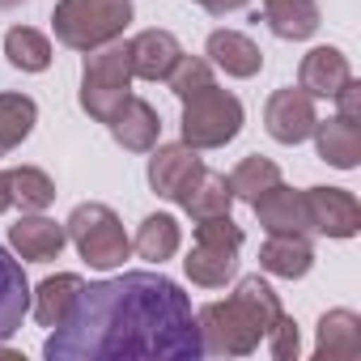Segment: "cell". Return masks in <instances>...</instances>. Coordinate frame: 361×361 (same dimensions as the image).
<instances>
[{"label": "cell", "mask_w": 361, "mask_h": 361, "mask_svg": "<svg viewBox=\"0 0 361 361\" xmlns=\"http://www.w3.org/2000/svg\"><path fill=\"white\" fill-rule=\"evenodd\" d=\"M68 238L77 243V251L94 264V268H119L128 259V234L119 226V217L106 204H81L68 217Z\"/></svg>", "instance_id": "cell-7"}, {"label": "cell", "mask_w": 361, "mask_h": 361, "mask_svg": "<svg viewBox=\"0 0 361 361\" xmlns=\"http://www.w3.org/2000/svg\"><path fill=\"white\" fill-rule=\"evenodd\" d=\"M251 204H255V217H259V226L268 234H306L310 230V221H306V196L302 192H289V188L272 183Z\"/></svg>", "instance_id": "cell-12"}, {"label": "cell", "mask_w": 361, "mask_h": 361, "mask_svg": "<svg viewBox=\"0 0 361 361\" xmlns=\"http://www.w3.org/2000/svg\"><path fill=\"white\" fill-rule=\"evenodd\" d=\"M264 336H268V348H272L276 357H298V323H293L285 310L276 314V323H272Z\"/></svg>", "instance_id": "cell-30"}, {"label": "cell", "mask_w": 361, "mask_h": 361, "mask_svg": "<svg viewBox=\"0 0 361 361\" xmlns=\"http://www.w3.org/2000/svg\"><path fill=\"white\" fill-rule=\"evenodd\" d=\"M264 123H268V132H272V140H281V145H302L310 132H314V98L298 85H289V90H276L272 98H268V111H264Z\"/></svg>", "instance_id": "cell-9"}, {"label": "cell", "mask_w": 361, "mask_h": 361, "mask_svg": "<svg viewBox=\"0 0 361 361\" xmlns=\"http://www.w3.org/2000/svg\"><path fill=\"white\" fill-rule=\"evenodd\" d=\"M306 196V221L327 238H353L361 226V204L344 188H310Z\"/></svg>", "instance_id": "cell-8"}, {"label": "cell", "mask_w": 361, "mask_h": 361, "mask_svg": "<svg viewBox=\"0 0 361 361\" xmlns=\"http://www.w3.org/2000/svg\"><path fill=\"white\" fill-rule=\"evenodd\" d=\"M272 183H281V170H276L268 157H247V161H238V170L230 174V192H234L238 200H255V196H264Z\"/></svg>", "instance_id": "cell-27"}, {"label": "cell", "mask_w": 361, "mask_h": 361, "mask_svg": "<svg viewBox=\"0 0 361 361\" xmlns=\"http://www.w3.org/2000/svg\"><path fill=\"white\" fill-rule=\"evenodd\" d=\"M361 353V319L353 310H331L319 323V357H357Z\"/></svg>", "instance_id": "cell-23"}, {"label": "cell", "mask_w": 361, "mask_h": 361, "mask_svg": "<svg viewBox=\"0 0 361 361\" xmlns=\"http://www.w3.org/2000/svg\"><path fill=\"white\" fill-rule=\"evenodd\" d=\"M264 22L276 39H310L319 30L314 0H264Z\"/></svg>", "instance_id": "cell-20"}, {"label": "cell", "mask_w": 361, "mask_h": 361, "mask_svg": "<svg viewBox=\"0 0 361 361\" xmlns=\"http://www.w3.org/2000/svg\"><path fill=\"white\" fill-rule=\"evenodd\" d=\"M81 289H85L81 276H51V281H43V285H39V302H35L39 323H43V327H60V323L68 319V310L77 306Z\"/></svg>", "instance_id": "cell-22"}, {"label": "cell", "mask_w": 361, "mask_h": 361, "mask_svg": "<svg viewBox=\"0 0 361 361\" xmlns=\"http://www.w3.org/2000/svg\"><path fill=\"white\" fill-rule=\"evenodd\" d=\"M5 51H9V64L22 68V73H43V68L51 64V43H47L39 30H30V26L9 30Z\"/></svg>", "instance_id": "cell-25"}, {"label": "cell", "mask_w": 361, "mask_h": 361, "mask_svg": "<svg viewBox=\"0 0 361 361\" xmlns=\"http://www.w3.org/2000/svg\"><path fill=\"white\" fill-rule=\"evenodd\" d=\"M200 170H204V166H200V157H196L192 145H166V149H157L153 161H149V183H153V192L166 196V200H183Z\"/></svg>", "instance_id": "cell-10"}, {"label": "cell", "mask_w": 361, "mask_h": 361, "mask_svg": "<svg viewBox=\"0 0 361 361\" xmlns=\"http://www.w3.org/2000/svg\"><path fill=\"white\" fill-rule=\"evenodd\" d=\"M68 243V230L47 221V217H26L13 226V247L22 251V259H35V264H47L64 251Z\"/></svg>", "instance_id": "cell-19"}, {"label": "cell", "mask_w": 361, "mask_h": 361, "mask_svg": "<svg viewBox=\"0 0 361 361\" xmlns=\"http://www.w3.org/2000/svg\"><path fill=\"white\" fill-rule=\"evenodd\" d=\"M238 247H243V230L226 217H209V221H196V247L192 255L183 259L188 264V276L196 285H226V276H234V264H238Z\"/></svg>", "instance_id": "cell-6"}, {"label": "cell", "mask_w": 361, "mask_h": 361, "mask_svg": "<svg viewBox=\"0 0 361 361\" xmlns=\"http://www.w3.org/2000/svg\"><path fill=\"white\" fill-rule=\"evenodd\" d=\"M336 102H340V115H344V119L361 123V85H357V81H348V85L336 94Z\"/></svg>", "instance_id": "cell-31"}, {"label": "cell", "mask_w": 361, "mask_h": 361, "mask_svg": "<svg viewBox=\"0 0 361 361\" xmlns=\"http://www.w3.org/2000/svg\"><path fill=\"white\" fill-rule=\"evenodd\" d=\"M5 183H9L13 204H22V209H47V204L56 200L51 178H47L43 170H35V166H18V170H9V174H5Z\"/></svg>", "instance_id": "cell-26"}, {"label": "cell", "mask_w": 361, "mask_h": 361, "mask_svg": "<svg viewBox=\"0 0 361 361\" xmlns=\"http://www.w3.org/2000/svg\"><path fill=\"white\" fill-rule=\"evenodd\" d=\"M132 90V68H128V47H94V56H85V77H81V106L111 123V115L128 102Z\"/></svg>", "instance_id": "cell-5"}, {"label": "cell", "mask_w": 361, "mask_h": 361, "mask_svg": "<svg viewBox=\"0 0 361 361\" xmlns=\"http://www.w3.org/2000/svg\"><path fill=\"white\" fill-rule=\"evenodd\" d=\"M13 5H22V0H0V9H13Z\"/></svg>", "instance_id": "cell-34"}, {"label": "cell", "mask_w": 361, "mask_h": 361, "mask_svg": "<svg viewBox=\"0 0 361 361\" xmlns=\"http://www.w3.org/2000/svg\"><path fill=\"white\" fill-rule=\"evenodd\" d=\"M136 251H140V259H153V264L170 259L178 251V226L170 217H149L136 234Z\"/></svg>", "instance_id": "cell-28"}, {"label": "cell", "mask_w": 361, "mask_h": 361, "mask_svg": "<svg viewBox=\"0 0 361 361\" xmlns=\"http://www.w3.org/2000/svg\"><path fill=\"white\" fill-rule=\"evenodd\" d=\"M196 5H204L209 13H234V9L247 5V0H196Z\"/></svg>", "instance_id": "cell-32"}, {"label": "cell", "mask_w": 361, "mask_h": 361, "mask_svg": "<svg viewBox=\"0 0 361 361\" xmlns=\"http://www.w3.org/2000/svg\"><path fill=\"white\" fill-rule=\"evenodd\" d=\"M35 128V102L26 94H0V153L22 145Z\"/></svg>", "instance_id": "cell-24"}, {"label": "cell", "mask_w": 361, "mask_h": 361, "mask_svg": "<svg viewBox=\"0 0 361 361\" xmlns=\"http://www.w3.org/2000/svg\"><path fill=\"white\" fill-rule=\"evenodd\" d=\"M166 85H170V90H174L178 98H188V94H196V90L213 85V68H209V60H192V56H178V64L170 68Z\"/></svg>", "instance_id": "cell-29"}, {"label": "cell", "mask_w": 361, "mask_h": 361, "mask_svg": "<svg viewBox=\"0 0 361 361\" xmlns=\"http://www.w3.org/2000/svg\"><path fill=\"white\" fill-rule=\"evenodd\" d=\"M26 310H30L26 272H22V264H18L5 247H0V344H5V340L22 327Z\"/></svg>", "instance_id": "cell-14"}, {"label": "cell", "mask_w": 361, "mask_h": 361, "mask_svg": "<svg viewBox=\"0 0 361 361\" xmlns=\"http://www.w3.org/2000/svg\"><path fill=\"white\" fill-rule=\"evenodd\" d=\"M111 132H115V140H119L123 149L149 153V149L157 145L161 123H157V111H153L145 98H132V94H128V102L111 115Z\"/></svg>", "instance_id": "cell-15"}, {"label": "cell", "mask_w": 361, "mask_h": 361, "mask_svg": "<svg viewBox=\"0 0 361 361\" xmlns=\"http://www.w3.org/2000/svg\"><path fill=\"white\" fill-rule=\"evenodd\" d=\"M51 361H119V357H200V327L188 293L161 272H123L85 285L68 319L47 336Z\"/></svg>", "instance_id": "cell-1"}, {"label": "cell", "mask_w": 361, "mask_h": 361, "mask_svg": "<svg viewBox=\"0 0 361 361\" xmlns=\"http://www.w3.org/2000/svg\"><path fill=\"white\" fill-rule=\"evenodd\" d=\"M259 264L272 272V276H306L310 264H314V251L306 243V234H268L264 251H259Z\"/></svg>", "instance_id": "cell-17"}, {"label": "cell", "mask_w": 361, "mask_h": 361, "mask_svg": "<svg viewBox=\"0 0 361 361\" xmlns=\"http://www.w3.org/2000/svg\"><path fill=\"white\" fill-rule=\"evenodd\" d=\"M178 204L192 213V221L226 217V213H230V204H234L230 178H226V174H217V170H200V174H196V183L188 188V196L178 200Z\"/></svg>", "instance_id": "cell-18"}, {"label": "cell", "mask_w": 361, "mask_h": 361, "mask_svg": "<svg viewBox=\"0 0 361 361\" xmlns=\"http://www.w3.org/2000/svg\"><path fill=\"white\" fill-rule=\"evenodd\" d=\"M348 81H353V68H348L344 51H336V47H314L302 60V73H298V85L310 98H336Z\"/></svg>", "instance_id": "cell-13"}, {"label": "cell", "mask_w": 361, "mask_h": 361, "mask_svg": "<svg viewBox=\"0 0 361 361\" xmlns=\"http://www.w3.org/2000/svg\"><path fill=\"white\" fill-rule=\"evenodd\" d=\"M209 56L217 68H226L230 77H255L264 68V56L259 47L247 39V35H234V30H217L209 35Z\"/></svg>", "instance_id": "cell-21"}, {"label": "cell", "mask_w": 361, "mask_h": 361, "mask_svg": "<svg viewBox=\"0 0 361 361\" xmlns=\"http://www.w3.org/2000/svg\"><path fill=\"white\" fill-rule=\"evenodd\" d=\"M276 314H281V302L268 289V281L247 276L230 302H213L200 310L196 319L200 344L204 353H251L259 336L276 323Z\"/></svg>", "instance_id": "cell-2"}, {"label": "cell", "mask_w": 361, "mask_h": 361, "mask_svg": "<svg viewBox=\"0 0 361 361\" xmlns=\"http://www.w3.org/2000/svg\"><path fill=\"white\" fill-rule=\"evenodd\" d=\"M13 204V196H9V183H5V174H0V213H5Z\"/></svg>", "instance_id": "cell-33"}, {"label": "cell", "mask_w": 361, "mask_h": 361, "mask_svg": "<svg viewBox=\"0 0 361 361\" xmlns=\"http://www.w3.org/2000/svg\"><path fill=\"white\" fill-rule=\"evenodd\" d=\"M178 56L183 51H178V39L170 30H145L128 43V68L140 81H166L170 68L178 64Z\"/></svg>", "instance_id": "cell-11"}, {"label": "cell", "mask_w": 361, "mask_h": 361, "mask_svg": "<svg viewBox=\"0 0 361 361\" xmlns=\"http://www.w3.org/2000/svg\"><path fill=\"white\" fill-rule=\"evenodd\" d=\"M128 22H132L128 0H60L51 13L56 39L64 47H77V51L106 47L115 35H123Z\"/></svg>", "instance_id": "cell-3"}, {"label": "cell", "mask_w": 361, "mask_h": 361, "mask_svg": "<svg viewBox=\"0 0 361 361\" xmlns=\"http://www.w3.org/2000/svg\"><path fill=\"white\" fill-rule=\"evenodd\" d=\"M314 136H319V157L336 170H353L357 157H361V123L336 115L327 123H314Z\"/></svg>", "instance_id": "cell-16"}, {"label": "cell", "mask_w": 361, "mask_h": 361, "mask_svg": "<svg viewBox=\"0 0 361 361\" xmlns=\"http://www.w3.org/2000/svg\"><path fill=\"white\" fill-rule=\"evenodd\" d=\"M243 128V102L217 85H204L183 98V145L192 149H217L234 140Z\"/></svg>", "instance_id": "cell-4"}]
</instances>
